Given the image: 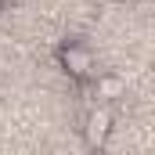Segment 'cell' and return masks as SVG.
<instances>
[{
    "label": "cell",
    "mask_w": 155,
    "mask_h": 155,
    "mask_svg": "<svg viewBox=\"0 0 155 155\" xmlns=\"http://www.w3.org/2000/svg\"><path fill=\"white\" fill-rule=\"evenodd\" d=\"M108 134H112V112L108 108H94L87 116V126H83V137L90 148H105L108 144Z\"/></svg>",
    "instance_id": "1"
},
{
    "label": "cell",
    "mask_w": 155,
    "mask_h": 155,
    "mask_svg": "<svg viewBox=\"0 0 155 155\" xmlns=\"http://www.w3.org/2000/svg\"><path fill=\"white\" fill-rule=\"evenodd\" d=\"M61 65H65V72H72L76 79H87L94 72V54L87 51V47H79V43H69V47H61Z\"/></svg>",
    "instance_id": "2"
},
{
    "label": "cell",
    "mask_w": 155,
    "mask_h": 155,
    "mask_svg": "<svg viewBox=\"0 0 155 155\" xmlns=\"http://www.w3.org/2000/svg\"><path fill=\"white\" fill-rule=\"evenodd\" d=\"M126 94V79L116 76V72H105V76H97V97H105V101H119Z\"/></svg>",
    "instance_id": "3"
},
{
    "label": "cell",
    "mask_w": 155,
    "mask_h": 155,
    "mask_svg": "<svg viewBox=\"0 0 155 155\" xmlns=\"http://www.w3.org/2000/svg\"><path fill=\"white\" fill-rule=\"evenodd\" d=\"M4 7H7V0H0V15H4Z\"/></svg>",
    "instance_id": "4"
},
{
    "label": "cell",
    "mask_w": 155,
    "mask_h": 155,
    "mask_svg": "<svg viewBox=\"0 0 155 155\" xmlns=\"http://www.w3.org/2000/svg\"><path fill=\"white\" fill-rule=\"evenodd\" d=\"M116 4H134V0H116Z\"/></svg>",
    "instance_id": "5"
}]
</instances>
